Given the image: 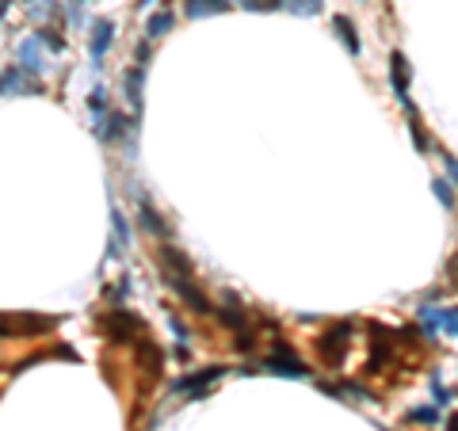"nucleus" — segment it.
Returning a JSON list of instances; mask_svg holds the SVG:
<instances>
[{"label": "nucleus", "mask_w": 458, "mask_h": 431, "mask_svg": "<svg viewBox=\"0 0 458 431\" xmlns=\"http://www.w3.org/2000/svg\"><path fill=\"white\" fill-rule=\"evenodd\" d=\"M352 321H336V324H328L325 328V336L317 340V355H321V363L325 366H344V355H348V348H352Z\"/></svg>", "instance_id": "nucleus-1"}, {"label": "nucleus", "mask_w": 458, "mask_h": 431, "mask_svg": "<svg viewBox=\"0 0 458 431\" xmlns=\"http://www.w3.org/2000/svg\"><path fill=\"white\" fill-rule=\"evenodd\" d=\"M221 324L237 332V348H241V351H252V344H256V340H252V324H248V317H245V309H241L237 298H226V309H221Z\"/></svg>", "instance_id": "nucleus-2"}, {"label": "nucleus", "mask_w": 458, "mask_h": 431, "mask_svg": "<svg viewBox=\"0 0 458 431\" xmlns=\"http://www.w3.org/2000/svg\"><path fill=\"white\" fill-rule=\"evenodd\" d=\"M263 370H271V374H283V378H306V366H302V359L295 355V351H286V344L279 340L275 344V351L271 355H263Z\"/></svg>", "instance_id": "nucleus-3"}, {"label": "nucleus", "mask_w": 458, "mask_h": 431, "mask_svg": "<svg viewBox=\"0 0 458 431\" xmlns=\"http://www.w3.org/2000/svg\"><path fill=\"white\" fill-rule=\"evenodd\" d=\"M103 332H107V340L123 344V340H130V336H138V332H146V324H141L130 309H111L103 321Z\"/></svg>", "instance_id": "nucleus-4"}, {"label": "nucleus", "mask_w": 458, "mask_h": 431, "mask_svg": "<svg viewBox=\"0 0 458 431\" xmlns=\"http://www.w3.org/2000/svg\"><path fill=\"white\" fill-rule=\"evenodd\" d=\"M390 84H393V96H397L401 107L409 111V115H417L412 103H409V61H405V54H401V50L390 54Z\"/></svg>", "instance_id": "nucleus-5"}, {"label": "nucleus", "mask_w": 458, "mask_h": 431, "mask_svg": "<svg viewBox=\"0 0 458 431\" xmlns=\"http://www.w3.org/2000/svg\"><path fill=\"white\" fill-rule=\"evenodd\" d=\"M164 282H168L172 291L183 298V306L191 309V313H210V298H206L203 291H195V279H172V275H164Z\"/></svg>", "instance_id": "nucleus-6"}, {"label": "nucleus", "mask_w": 458, "mask_h": 431, "mask_svg": "<svg viewBox=\"0 0 458 431\" xmlns=\"http://www.w3.org/2000/svg\"><path fill=\"white\" fill-rule=\"evenodd\" d=\"M221 374H226V366H206V370H195V374H188V378H176V381H172V393H188V390L203 393L214 378H221Z\"/></svg>", "instance_id": "nucleus-7"}, {"label": "nucleus", "mask_w": 458, "mask_h": 431, "mask_svg": "<svg viewBox=\"0 0 458 431\" xmlns=\"http://www.w3.org/2000/svg\"><path fill=\"white\" fill-rule=\"evenodd\" d=\"M39 46H42L39 34H34V39H23V42L16 46L19 69H23V73H31V76H39V73H42V54H39Z\"/></svg>", "instance_id": "nucleus-8"}, {"label": "nucleus", "mask_w": 458, "mask_h": 431, "mask_svg": "<svg viewBox=\"0 0 458 431\" xmlns=\"http://www.w3.org/2000/svg\"><path fill=\"white\" fill-rule=\"evenodd\" d=\"M382 363H390V340L378 324H370V359H367V374H378Z\"/></svg>", "instance_id": "nucleus-9"}, {"label": "nucleus", "mask_w": 458, "mask_h": 431, "mask_svg": "<svg viewBox=\"0 0 458 431\" xmlns=\"http://www.w3.org/2000/svg\"><path fill=\"white\" fill-rule=\"evenodd\" d=\"M420 321H428V328H443V332H450V336H458V309L420 306Z\"/></svg>", "instance_id": "nucleus-10"}, {"label": "nucleus", "mask_w": 458, "mask_h": 431, "mask_svg": "<svg viewBox=\"0 0 458 431\" xmlns=\"http://www.w3.org/2000/svg\"><path fill=\"white\" fill-rule=\"evenodd\" d=\"M111 42H114V23H111V19H99V23L92 27V46H88V50H92V65H99V58L107 54Z\"/></svg>", "instance_id": "nucleus-11"}, {"label": "nucleus", "mask_w": 458, "mask_h": 431, "mask_svg": "<svg viewBox=\"0 0 458 431\" xmlns=\"http://www.w3.org/2000/svg\"><path fill=\"white\" fill-rule=\"evenodd\" d=\"M111 225H114L111 256H119V252H126V244H130V225H126V214L119 207H111Z\"/></svg>", "instance_id": "nucleus-12"}, {"label": "nucleus", "mask_w": 458, "mask_h": 431, "mask_svg": "<svg viewBox=\"0 0 458 431\" xmlns=\"http://www.w3.org/2000/svg\"><path fill=\"white\" fill-rule=\"evenodd\" d=\"M229 8V0H188L183 4V12H188L191 19H203V16H218V12Z\"/></svg>", "instance_id": "nucleus-13"}, {"label": "nucleus", "mask_w": 458, "mask_h": 431, "mask_svg": "<svg viewBox=\"0 0 458 431\" xmlns=\"http://www.w3.org/2000/svg\"><path fill=\"white\" fill-rule=\"evenodd\" d=\"M172 23H176V16H172L168 8H164V12H153V16L146 19V39H161V34H168Z\"/></svg>", "instance_id": "nucleus-14"}, {"label": "nucleus", "mask_w": 458, "mask_h": 431, "mask_svg": "<svg viewBox=\"0 0 458 431\" xmlns=\"http://www.w3.org/2000/svg\"><path fill=\"white\" fill-rule=\"evenodd\" d=\"M332 27H336V34H340V42L348 46L352 54H359V34H355V23L348 16H332Z\"/></svg>", "instance_id": "nucleus-15"}, {"label": "nucleus", "mask_w": 458, "mask_h": 431, "mask_svg": "<svg viewBox=\"0 0 458 431\" xmlns=\"http://www.w3.org/2000/svg\"><path fill=\"white\" fill-rule=\"evenodd\" d=\"M103 123H107V126H99V138H103V141H119L126 130H130V123H126V118L119 115V111H111V115H107Z\"/></svg>", "instance_id": "nucleus-16"}, {"label": "nucleus", "mask_w": 458, "mask_h": 431, "mask_svg": "<svg viewBox=\"0 0 458 431\" xmlns=\"http://www.w3.org/2000/svg\"><path fill=\"white\" fill-rule=\"evenodd\" d=\"M138 210H141V222H146V229H149V233H157V237H168V225L161 222V214H157V210L149 207L146 199H141V207H138Z\"/></svg>", "instance_id": "nucleus-17"}, {"label": "nucleus", "mask_w": 458, "mask_h": 431, "mask_svg": "<svg viewBox=\"0 0 458 431\" xmlns=\"http://www.w3.org/2000/svg\"><path fill=\"white\" fill-rule=\"evenodd\" d=\"M141 76H146V65H134L126 73V96H130L134 107H141Z\"/></svg>", "instance_id": "nucleus-18"}, {"label": "nucleus", "mask_w": 458, "mask_h": 431, "mask_svg": "<svg viewBox=\"0 0 458 431\" xmlns=\"http://www.w3.org/2000/svg\"><path fill=\"white\" fill-rule=\"evenodd\" d=\"M450 187H455V183H450V180H443V176H435V180H432V191H435V199H439V202H443V207H447V210H455V191H450Z\"/></svg>", "instance_id": "nucleus-19"}, {"label": "nucleus", "mask_w": 458, "mask_h": 431, "mask_svg": "<svg viewBox=\"0 0 458 431\" xmlns=\"http://www.w3.org/2000/svg\"><path fill=\"white\" fill-rule=\"evenodd\" d=\"M321 4H325V0H283V8H290L295 16H317Z\"/></svg>", "instance_id": "nucleus-20"}, {"label": "nucleus", "mask_w": 458, "mask_h": 431, "mask_svg": "<svg viewBox=\"0 0 458 431\" xmlns=\"http://www.w3.org/2000/svg\"><path fill=\"white\" fill-rule=\"evenodd\" d=\"M27 88V81H23V73L19 69H4V96H19V92Z\"/></svg>", "instance_id": "nucleus-21"}, {"label": "nucleus", "mask_w": 458, "mask_h": 431, "mask_svg": "<svg viewBox=\"0 0 458 431\" xmlns=\"http://www.w3.org/2000/svg\"><path fill=\"white\" fill-rule=\"evenodd\" d=\"M39 39H42V46H46V50H54V54H61V50H66V42L57 39V34L50 31V27H42V31H39Z\"/></svg>", "instance_id": "nucleus-22"}, {"label": "nucleus", "mask_w": 458, "mask_h": 431, "mask_svg": "<svg viewBox=\"0 0 458 431\" xmlns=\"http://www.w3.org/2000/svg\"><path fill=\"white\" fill-rule=\"evenodd\" d=\"M248 12H275V8H283V0H241Z\"/></svg>", "instance_id": "nucleus-23"}, {"label": "nucleus", "mask_w": 458, "mask_h": 431, "mask_svg": "<svg viewBox=\"0 0 458 431\" xmlns=\"http://www.w3.org/2000/svg\"><path fill=\"white\" fill-rule=\"evenodd\" d=\"M409 420L412 423H439V412H435V408H412Z\"/></svg>", "instance_id": "nucleus-24"}, {"label": "nucleus", "mask_w": 458, "mask_h": 431, "mask_svg": "<svg viewBox=\"0 0 458 431\" xmlns=\"http://www.w3.org/2000/svg\"><path fill=\"white\" fill-rule=\"evenodd\" d=\"M409 134H412V141H417V149H420V153H428V138H424V130H420L417 115H409Z\"/></svg>", "instance_id": "nucleus-25"}, {"label": "nucleus", "mask_w": 458, "mask_h": 431, "mask_svg": "<svg viewBox=\"0 0 458 431\" xmlns=\"http://www.w3.org/2000/svg\"><path fill=\"white\" fill-rule=\"evenodd\" d=\"M443 168H447V180L458 187V157H455V153H447V149H443Z\"/></svg>", "instance_id": "nucleus-26"}, {"label": "nucleus", "mask_w": 458, "mask_h": 431, "mask_svg": "<svg viewBox=\"0 0 458 431\" xmlns=\"http://www.w3.org/2000/svg\"><path fill=\"white\" fill-rule=\"evenodd\" d=\"M447 282H450V291H458V252L447 260Z\"/></svg>", "instance_id": "nucleus-27"}, {"label": "nucleus", "mask_w": 458, "mask_h": 431, "mask_svg": "<svg viewBox=\"0 0 458 431\" xmlns=\"http://www.w3.org/2000/svg\"><path fill=\"white\" fill-rule=\"evenodd\" d=\"M447 431H458V412H455V416H450V420H447Z\"/></svg>", "instance_id": "nucleus-28"}]
</instances>
